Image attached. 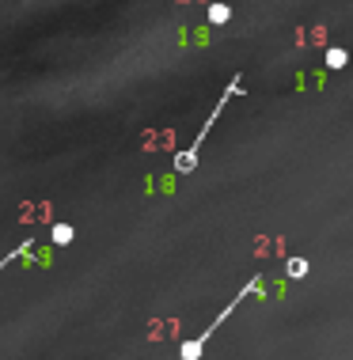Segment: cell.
Masks as SVG:
<instances>
[{
  "instance_id": "obj_1",
  "label": "cell",
  "mask_w": 353,
  "mask_h": 360,
  "mask_svg": "<svg viewBox=\"0 0 353 360\" xmlns=\"http://www.w3.org/2000/svg\"><path fill=\"white\" fill-rule=\"evenodd\" d=\"M240 87H243V76H232V80H228V87H224V95H221V103L213 106L209 122H205V125H202V133H198V137H194V144H190V148H186V152H179V155H175V171H179V174H190L194 167H198V152H202V141L209 137L213 122H217L221 114H224V106H228V99H232V95H240Z\"/></svg>"
},
{
  "instance_id": "obj_2",
  "label": "cell",
  "mask_w": 353,
  "mask_h": 360,
  "mask_svg": "<svg viewBox=\"0 0 353 360\" xmlns=\"http://www.w3.org/2000/svg\"><path fill=\"white\" fill-rule=\"evenodd\" d=\"M259 288H262V285H259V277H254V281H247V285H243L240 292H235V300H232V304L224 307V311H221L217 319H213L209 326H205V334H198V338H190V342H182V345H179V360H202V353H205V342H209V338H213V334H217V330H221V323H224V319H228L232 311L240 307V304H243V300H247V296H254V292H259Z\"/></svg>"
},
{
  "instance_id": "obj_3",
  "label": "cell",
  "mask_w": 353,
  "mask_h": 360,
  "mask_svg": "<svg viewBox=\"0 0 353 360\" xmlns=\"http://www.w3.org/2000/svg\"><path fill=\"white\" fill-rule=\"evenodd\" d=\"M304 274H308V258H285V277H292V281H300Z\"/></svg>"
},
{
  "instance_id": "obj_4",
  "label": "cell",
  "mask_w": 353,
  "mask_h": 360,
  "mask_svg": "<svg viewBox=\"0 0 353 360\" xmlns=\"http://www.w3.org/2000/svg\"><path fill=\"white\" fill-rule=\"evenodd\" d=\"M228 19H232V8L228 4H209V23H228Z\"/></svg>"
},
{
  "instance_id": "obj_5",
  "label": "cell",
  "mask_w": 353,
  "mask_h": 360,
  "mask_svg": "<svg viewBox=\"0 0 353 360\" xmlns=\"http://www.w3.org/2000/svg\"><path fill=\"white\" fill-rule=\"evenodd\" d=\"M54 243L57 247H68V243H73V228H68V224H54Z\"/></svg>"
},
{
  "instance_id": "obj_6",
  "label": "cell",
  "mask_w": 353,
  "mask_h": 360,
  "mask_svg": "<svg viewBox=\"0 0 353 360\" xmlns=\"http://www.w3.org/2000/svg\"><path fill=\"white\" fill-rule=\"evenodd\" d=\"M327 65H330V69H346V65H349V53H346V50H327Z\"/></svg>"
},
{
  "instance_id": "obj_7",
  "label": "cell",
  "mask_w": 353,
  "mask_h": 360,
  "mask_svg": "<svg viewBox=\"0 0 353 360\" xmlns=\"http://www.w3.org/2000/svg\"><path fill=\"white\" fill-rule=\"evenodd\" d=\"M27 250H31V239H27V243H19V247H16V250H12V255H8V258H0V269H4V266H12L16 258H23Z\"/></svg>"
}]
</instances>
